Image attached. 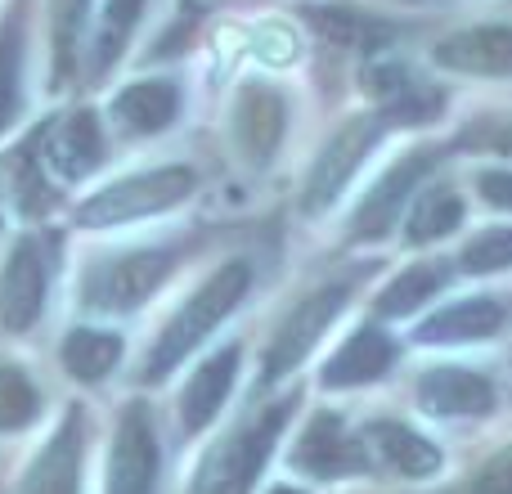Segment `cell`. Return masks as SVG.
Returning <instances> with one entry per match:
<instances>
[{"mask_svg":"<svg viewBox=\"0 0 512 494\" xmlns=\"http://www.w3.org/2000/svg\"><path fill=\"white\" fill-rule=\"evenodd\" d=\"M90 0H50V41H54V86H68L77 72V41L86 27Z\"/></svg>","mask_w":512,"mask_h":494,"instance_id":"484cf974","label":"cell"},{"mask_svg":"<svg viewBox=\"0 0 512 494\" xmlns=\"http://www.w3.org/2000/svg\"><path fill=\"white\" fill-rule=\"evenodd\" d=\"M144 0H108L104 5V23H99V41H95V72L104 77L117 59H122L126 41H131L135 23H140Z\"/></svg>","mask_w":512,"mask_h":494,"instance_id":"4316f807","label":"cell"},{"mask_svg":"<svg viewBox=\"0 0 512 494\" xmlns=\"http://www.w3.org/2000/svg\"><path fill=\"white\" fill-rule=\"evenodd\" d=\"M436 68L468 72V77H512V27H468L445 36L432 50Z\"/></svg>","mask_w":512,"mask_h":494,"instance_id":"5bb4252c","label":"cell"},{"mask_svg":"<svg viewBox=\"0 0 512 494\" xmlns=\"http://www.w3.org/2000/svg\"><path fill=\"white\" fill-rule=\"evenodd\" d=\"M445 265H432V261H423V265H409L405 274H396V279L382 288V297H378V310L382 315H409V310H418L427 297H436V292L445 288Z\"/></svg>","mask_w":512,"mask_h":494,"instance_id":"d4e9b609","label":"cell"},{"mask_svg":"<svg viewBox=\"0 0 512 494\" xmlns=\"http://www.w3.org/2000/svg\"><path fill=\"white\" fill-rule=\"evenodd\" d=\"M418 405H423L427 414H441V418L486 414V409L495 405V387H490L486 373L445 364V369H427L423 378H418Z\"/></svg>","mask_w":512,"mask_h":494,"instance_id":"9a60e30c","label":"cell"},{"mask_svg":"<svg viewBox=\"0 0 512 494\" xmlns=\"http://www.w3.org/2000/svg\"><path fill=\"white\" fill-rule=\"evenodd\" d=\"M486 140L495 144V149H508V153H512V131H490Z\"/></svg>","mask_w":512,"mask_h":494,"instance_id":"836d02e7","label":"cell"},{"mask_svg":"<svg viewBox=\"0 0 512 494\" xmlns=\"http://www.w3.org/2000/svg\"><path fill=\"white\" fill-rule=\"evenodd\" d=\"M468 494H512V445L499 450L495 459L477 472V481L468 486Z\"/></svg>","mask_w":512,"mask_h":494,"instance_id":"4dcf8cb0","label":"cell"},{"mask_svg":"<svg viewBox=\"0 0 512 494\" xmlns=\"http://www.w3.org/2000/svg\"><path fill=\"white\" fill-rule=\"evenodd\" d=\"M45 158L59 167V176L81 180L104 162V135H99L95 113H68L50 135H45Z\"/></svg>","mask_w":512,"mask_h":494,"instance_id":"d6986e66","label":"cell"},{"mask_svg":"<svg viewBox=\"0 0 512 494\" xmlns=\"http://www.w3.org/2000/svg\"><path fill=\"white\" fill-rule=\"evenodd\" d=\"M180 113V90L171 81H135L113 99V117L122 131L131 135H158L176 122Z\"/></svg>","mask_w":512,"mask_h":494,"instance_id":"ffe728a7","label":"cell"},{"mask_svg":"<svg viewBox=\"0 0 512 494\" xmlns=\"http://www.w3.org/2000/svg\"><path fill=\"white\" fill-rule=\"evenodd\" d=\"M504 324V306L490 297H472V301H454V306L436 310L432 319H423L418 342H481L495 337Z\"/></svg>","mask_w":512,"mask_h":494,"instance_id":"7402d4cb","label":"cell"},{"mask_svg":"<svg viewBox=\"0 0 512 494\" xmlns=\"http://www.w3.org/2000/svg\"><path fill=\"white\" fill-rule=\"evenodd\" d=\"M512 265V225L504 230H486L463 247V270L468 274H495Z\"/></svg>","mask_w":512,"mask_h":494,"instance_id":"f546056e","label":"cell"},{"mask_svg":"<svg viewBox=\"0 0 512 494\" xmlns=\"http://www.w3.org/2000/svg\"><path fill=\"white\" fill-rule=\"evenodd\" d=\"M63 369L81 382H99L117 369L122 360V337L117 333H104V328H72L63 337Z\"/></svg>","mask_w":512,"mask_h":494,"instance_id":"603a6c76","label":"cell"},{"mask_svg":"<svg viewBox=\"0 0 512 494\" xmlns=\"http://www.w3.org/2000/svg\"><path fill=\"white\" fill-rule=\"evenodd\" d=\"M248 283H252L248 261H230V265H221L216 274H207L203 288H198L194 297H189L185 306L167 319V328H162L158 346H153V355H149V378L158 382V378H167L171 369H180L185 355L194 351V346L203 342V337L243 301Z\"/></svg>","mask_w":512,"mask_h":494,"instance_id":"6da1fadb","label":"cell"},{"mask_svg":"<svg viewBox=\"0 0 512 494\" xmlns=\"http://www.w3.org/2000/svg\"><path fill=\"white\" fill-rule=\"evenodd\" d=\"M288 418H292V400H279L265 414L248 418L239 432H230L198 463V477L189 494H252V481L261 477L265 459L274 454V441L283 436Z\"/></svg>","mask_w":512,"mask_h":494,"instance_id":"7a4b0ae2","label":"cell"},{"mask_svg":"<svg viewBox=\"0 0 512 494\" xmlns=\"http://www.w3.org/2000/svg\"><path fill=\"white\" fill-rule=\"evenodd\" d=\"M342 306H346V288H342V283L310 292V297L301 301V306L279 324V333H274L270 351H265V373H261V378H265V382H279L283 373L297 369V364L306 360L310 351H315L319 337L328 333V324L342 315Z\"/></svg>","mask_w":512,"mask_h":494,"instance_id":"8992f818","label":"cell"},{"mask_svg":"<svg viewBox=\"0 0 512 494\" xmlns=\"http://www.w3.org/2000/svg\"><path fill=\"white\" fill-rule=\"evenodd\" d=\"M477 189H481V198H486L490 207H508V212H512V171H499V167L481 171Z\"/></svg>","mask_w":512,"mask_h":494,"instance_id":"1f68e13d","label":"cell"},{"mask_svg":"<svg viewBox=\"0 0 512 494\" xmlns=\"http://www.w3.org/2000/svg\"><path fill=\"white\" fill-rule=\"evenodd\" d=\"M45 283H50V270H45L41 239H18L0 274V324L9 333H27L36 324L45 306Z\"/></svg>","mask_w":512,"mask_h":494,"instance_id":"ba28073f","label":"cell"},{"mask_svg":"<svg viewBox=\"0 0 512 494\" xmlns=\"http://www.w3.org/2000/svg\"><path fill=\"white\" fill-rule=\"evenodd\" d=\"M292 36L283 32V27H261L256 32V54H261L265 63H288L292 54H297V45H288Z\"/></svg>","mask_w":512,"mask_h":494,"instance_id":"d6a6232c","label":"cell"},{"mask_svg":"<svg viewBox=\"0 0 512 494\" xmlns=\"http://www.w3.org/2000/svg\"><path fill=\"white\" fill-rule=\"evenodd\" d=\"M301 14H306V23L315 27L324 41L342 45V50H378V45H387L391 36H396L391 23H382V18L364 14V9H355V5H306Z\"/></svg>","mask_w":512,"mask_h":494,"instance_id":"44dd1931","label":"cell"},{"mask_svg":"<svg viewBox=\"0 0 512 494\" xmlns=\"http://www.w3.org/2000/svg\"><path fill=\"white\" fill-rule=\"evenodd\" d=\"M189 194H194V171L189 167H153L99 189L95 198H86L77 221L86 230H108V225H126V221H144V216L167 212V207L185 203Z\"/></svg>","mask_w":512,"mask_h":494,"instance_id":"3957f363","label":"cell"},{"mask_svg":"<svg viewBox=\"0 0 512 494\" xmlns=\"http://www.w3.org/2000/svg\"><path fill=\"white\" fill-rule=\"evenodd\" d=\"M382 140V117H351L333 140L324 144V153L315 158L306 176V194H301V207L306 212H324L328 203L342 198V189L351 185V176L360 171V162L373 153V144Z\"/></svg>","mask_w":512,"mask_h":494,"instance_id":"5b68a950","label":"cell"},{"mask_svg":"<svg viewBox=\"0 0 512 494\" xmlns=\"http://www.w3.org/2000/svg\"><path fill=\"white\" fill-rule=\"evenodd\" d=\"M283 131H288V104H283V95L270 86L248 81V86L234 95V140H239L243 158L256 162V167L270 162Z\"/></svg>","mask_w":512,"mask_h":494,"instance_id":"8fae6325","label":"cell"},{"mask_svg":"<svg viewBox=\"0 0 512 494\" xmlns=\"http://www.w3.org/2000/svg\"><path fill=\"white\" fill-rule=\"evenodd\" d=\"M41 414V396H36L32 378L18 364H0V432H18Z\"/></svg>","mask_w":512,"mask_h":494,"instance_id":"83f0119b","label":"cell"},{"mask_svg":"<svg viewBox=\"0 0 512 494\" xmlns=\"http://www.w3.org/2000/svg\"><path fill=\"white\" fill-rule=\"evenodd\" d=\"M18 77H23V36H18V18L0 32V135L18 117Z\"/></svg>","mask_w":512,"mask_h":494,"instance_id":"f1b7e54d","label":"cell"},{"mask_svg":"<svg viewBox=\"0 0 512 494\" xmlns=\"http://www.w3.org/2000/svg\"><path fill=\"white\" fill-rule=\"evenodd\" d=\"M234 378H239V346H225L212 360H203L189 378L185 396H180V427L185 432H203L212 427V418L221 414V405L230 400Z\"/></svg>","mask_w":512,"mask_h":494,"instance_id":"e0dca14e","label":"cell"},{"mask_svg":"<svg viewBox=\"0 0 512 494\" xmlns=\"http://www.w3.org/2000/svg\"><path fill=\"white\" fill-rule=\"evenodd\" d=\"M396 360V342L378 328H355L342 346L333 351V360L324 364V387H364V382L382 378Z\"/></svg>","mask_w":512,"mask_h":494,"instance_id":"ac0fdd59","label":"cell"},{"mask_svg":"<svg viewBox=\"0 0 512 494\" xmlns=\"http://www.w3.org/2000/svg\"><path fill=\"white\" fill-rule=\"evenodd\" d=\"M360 445H364V459L396 472V477L418 481V477L441 472V450L405 423H369L360 432Z\"/></svg>","mask_w":512,"mask_h":494,"instance_id":"7c38bea8","label":"cell"},{"mask_svg":"<svg viewBox=\"0 0 512 494\" xmlns=\"http://www.w3.org/2000/svg\"><path fill=\"white\" fill-rule=\"evenodd\" d=\"M364 86L378 99L382 113L396 117V122H427V117H436L445 104L441 90L427 86L423 77H414L405 63H373Z\"/></svg>","mask_w":512,"mask_h":494,"instance_id":"2e32d148","label":"cell"},{"mask_svg":"<svg viewBox=\"0 0 512 494\" xmlns=\"http://www.w3.org/2000/svg\"><path fill=\"white\" fill-rule=\"evenodd\" d=\"M432 162H436L432 149H414V153H405L396 167L382 171V180L364 194V203L355 207V221H351L355 239H382V234H391V225L400 221V203L418 189V180L432 171Z\"/></svg>","mask_w":512,"mask_h":494,"instance_id":"9c48e42d","label":"cell"},{"mask_svg":"<svg viewBox=\"0 0 512 494\" xmlns=\"http://www.w3.org/2000/svg\"><path fill=\"white\" fill-rule=\"evenodd\" d=\"M158 490V436L144 405H126L117 441L108 454V494H153Z\"/></svg>","mask_w":512,"mask_h":494,"instance_id":"52a82bcc","label":"cell"},{"mask_svg":"<svg viewBox=\"0 0 512 494\" xmlns=\"http://www.w3.org/2000/svg\"><path fill=\"white\" fill-rule=\"evenodd\" d=\"M86 423L81 409H68L63 423L54 427L50 445L36 454V463L27 468L23 490L18 494H81V454H86Z\"/></svg>","mask_w":512,"mask_h":494,"instance_id":"30bf717a","label":"cell"},{"mask_svg":"<svg viewBox=\"0 0 512 494\" xmlns=\"http://www.w3.org/2000/svg\"><path fill=\"white\" fill-rule=\"evenodd\" d=\"M270 494H301V490H292V486H274Z\"/></svg>","mask_w":512,"mask_h":494,"instance_id":"e575fe53","label":"cell"},{"mask_svg":"<svg viewBox=\"0 0 512 494\" xmlns=\"http://www.w3.org/2000/svg\"><path fill=\"white\" fill-rule=\"evenodd\" d=\"M292 463H297L301 472H310V477H351V472H360L369 459H364L360 436H346L342 418L319 414V418H310V427L301 432L297 450H292Z\"/></svg>","mask_w":512,"mask_h":494,"instance_id":"4fadbf2b","label":"cell"},{"mask_svg":"<svg viewBox=\"0 0 512 494\" xmlns=\"http://www.w3.org/2000/svg\"><path fill=\"white\" fill-rule=\"evenodd\" d=\"M171 274V252L149 247V252H126V256H108V261L90 265L81 279V297L90 310H135L149 292L162 288V279Z\"/></svg>","mask_w":512,"mask_h":494,"instance_id":"277c9868","label":"cell"},{"mask_svg":"<svg viewBox=\"0 0 512 494\" xmlns=\"http://www.w3.org/2000/svg\"><path fill=\"white\" fill-rule=\"evenodd\" d=\"M454 225H463V198L454 194L450 185H436L414 203L405 239L409 243H432V239H445Z\"/></svg>","mask_w":512,"mask_h":494,"instance_id":"cb8c5ba5","label":"cell"}]
</instances>
